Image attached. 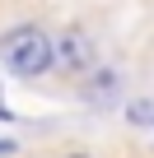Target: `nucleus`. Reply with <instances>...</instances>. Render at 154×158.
<instances>
[{"label":"nucleus","mask_w":154,"mask_h":158,"mask_svg":"<svg viewBox=\"0 0 154 158\" xmlns=\"http://www.w3.org/2000/svg\"><path fill=\"white\" fill-rule=\"evenodd\" d=\"M89 60H94V47H89L84 33H65V37L56 42V65H61V70H84Z\"/></svg>","instance_id":"f03ea898"},{"label":"nucleus","mask_w":154,"mask_h":158,"mask_svg":"<svg viewBox=\"0 0 154 158\" xmlns=\"http://www.w3.org/2000/svg\"><path fill=\"white\" fill-rule=\"evenodd\" d=\"M75 158H84V153H75Z\"/></svg>","instance_id":"39448f33"},{"label":"nucleus","mask_w":154,"mask_h":158,"mask_svg":"<svg viewBox=\"0 0 154 158\" xmlns=\"http://www.w3.org/2000/svg\"><path fill=\"white\" fill-rule=\"evenodd\" d=\"M126 116H131L135 126H154V98H135V102L126 107Z\"/></svg>","instance_id":"7ed1b4c3"},{"label":"nucleus","mask_w":154,"mask_h":158,"mask_svg":"<svg viewBox=\"0 0 154 158\" xmlns=\"http://www.w3.org/2000/svg\"><path fill=\"white\" fill-rule=\"evenodd\" d=\"M0 56H5V65L19 79H37V74H47L56 65V42L42 28L24 23V28H10L5 37H0Z\"/></svg>","instance_id":"f257e3e1"},{"label":"nucleus","mask_w":154,"mask_h":158,"mask_svg":"<svg viewBox=\"0 0 154 158\" xmlns=\"http://www.w3.org/2000/svg\"><path fill=\"white\" fill-rule=\"evenodd\" d=\"M0 116H10V112H5V102H0Z\"/></svg>","instance_id":"20e7f679"}]
</instances>
